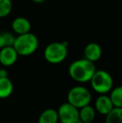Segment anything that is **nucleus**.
<instances>
[{
    "instance_id": "6ab92c4d",
    "label": "nucleus",
    "mask_w": 122,
    "mask_h": 123,
    "mask_svg": "<svg viewBox=\"0 0 122 123\" xmlns=\"http://www.w3.org/2000/svg\"><path fill=\"white\" fill-rule=\"evenodd\" d=\"M6 47V44H5V40L3 36L2 35V34H0V49Z\"/></svg>"
},
{
    "instance_id": "39448f33",
    "label": "nucleus",
    "mask_w": 122,
    "mask_h": 123,
    "mask_svg": "<svg viewBox=\"0 0 122 123\" xmlns=\"http://www.w3.org/2000/svg\"><path fill=\"white\" fill-rule=\"evenodd\" d=\"M91 100V92L88 88L83 86H74L67 94V102L78 110L85 105H90Z\"/></svg>"
},
{
    "instance_id": "f3484780",
    "label": "nucleus",
    "mask_w": 122,
    "mask_h": 123,
    "mask_svg": "<svg viewBox=\"0 0 122 123\" xmlns=\"http://www.w3.org/2000/svg\"><path fill=\"white\" fill-rule=\"evenodd\" d=\"M2 35L3 36L5 40V44H6V47L7 46H13V44H14L15 41V36L13 35L12 33L9 32H3L1 33Z\"/></svg>"
},
{
    "instance_id": "6e6552de",
    "label": "nucleus",
    "mask_w": 122,
    "mask_h": 123,
    "mask_svg": "<svg viewBox=\"0 0 122 123\" xmlns=\"http://www.w3.org/2000/svg\"><path fill=\"white\" fill-rule=\"evenodd\" d=\"M94 110L102 116H106L115 108L108 95H99L94 101Z\"/></svg>"
},
{
    "instance_id": "0eeeda50",
    "label": "nucleus",
    "mask_w": 122,
    "mask_h": 123,
    "mask_svg": "<svg viewBox=\"0 0 122 123\" xmlns=\"http://www.w3.org/2000/svg\"><path fill=\"white\" fill-rule=\"evenodd\" d=\"M18 55L13 46H7L0 49V64L4 68L10 67L17 62Z\"/></svg>"
},
{
    "instance_id": "ddd939ff",
    "label": "nucleus",
    "mask_w": 122,
    "mask_h": 123,
    "mask_svg": "<svg viewBox=\"0 0 122 123\" xmlns=\"http://www.w3.org/2000/svg\"><path fill=\"white\" fill-rule=\"evenodd\" d=\"M13 92V84L8 77L0 78V99L8 98Z\"/></svg>"
},
{
    "instance_id": "9b49d317",
    "label": "nucleus",
    "mask_w": 122,
    "mask_h": 123,
    "mask_svg": "<svg viewBox=\"0 0 122 123\" xmlns=\"http://www.w3.org/2000/svg\"><path fill=\"white\" fill-rule=\"evenodd\" d=\"M59 117L57 111L53 108L45 109L41 112L38 118V123H58Z\"/></svg>"
},
{
    "instance_id": "9d476101",
    "label": "nucleus",
    "mask_w": 122,
    "mask_h": 123,
    "mask_svg": "<svg viewBox=\"0 0 122 123\" xmlns=\"http://www.w3.org/2000/svg\"><path fill=\"white\" fill-rule=\"evenodd\" d=\"M12 30L17 35L28 34L31 30V23L27 18L24 17H17L12 22Z\"/></svg>"
},
{
    "instance_id": "20e7f679",
    "label": "nucleus",
    "mask_w": 122,
    "mask_h": 123,
    "mask_svg": "<svg viewBox=\"0 0 122 123\" xmlns=\"http://www.w3.org/2000/svg\"><path fill=\"white\" fill-rule=\"evenodd\" d=\"M69 43L53 42L49 44L44 50V57L47 62L52 65H58L64 62L68 55Z\"/></svg>"
},
{
    "instance_id": "f03ea898",
    "label": "nucleus",
    "mask_w": 122,
    "mask_h": 123,
    "mask_svg": "<svg viewBox=\"0 0 122 123\" xmlns=\"http://www.w3.org/2000/svg\"><path fill=\"white\" fill-rule=\"evenodd\" d=\"M39 44L38 37L29 32L28 34L17 36L13 47L18 56H29L37 51Z\"/></svg>"
},
{
    "instance_id": "423d86ee",
    "label": "nucleus",
    "mask_w": 122,
    "mask_h": 123,
    "mask_svg": "<svg viewBox=\"0 0 122 123\" xmlns=\"http://www.w3.org/2000/svg\"><path fill=\"white\" fill-rule=\"evenodd\" d=\"M59 122L61 123H80L79 110L69 104L68 102L63 103L57 110Z\"/></svg>"
},
{
    "instance_id": "a211bd4d",
    "label": "nucleus",
    "mask_w": 122,
    "mask_h": 123,
    "mask_svg": "<svg viewBox=\"0 0 122 123\" xmlns=\"http://www.w3.org/2000/svg\"><path fill=\"white\" fill-rule=\"evenodd\" d=\"M8 77V71L5 68L0 69V78H6Z\"/></svg>"
},
{
    "instance_id": "412c9836",
    "label": "nucleus",
    "mask_w": 122,
    "mask_h": 123,
    "mask_svg": "<svg viewBox=\"0 0 122 123\" xmlns=\"http://www.w3.org/2000/svg\"><path fill=\"white\" fill-rule=\"evenodd\" d=\"M80 123H93V122H80Z\"/></svg>"
},
{
    "instance_id": "f257e3e1",
    "label": "nucleus",
    "mask_w": 122,
    "mask_h": 123,
    "mask_svg": "<svg viewBox=\"0 0 122 123\" xmlns=\"http://www.w3.org/2000/svg\"><path fill=\"white\" fill-rule=\"evenodd\" d=\"M96 71L94 63L85 59H79L70 65L68 72L70 76L76 82L85 84L90 82V79Z\"/></svg>"
},
{
    "instance_id": "dca6fc26",
    "label": "nucleus",
    "mask_w": 122,
    "mask_h": 123,
    "mask_svg": "<svg viewBox=\"0 0 122 123\" xmlns=\"http://www.w3.org/2000/svg\"><path fill=\"white\" fill-rule=\"evenodd\" d=\"M12 9L13 3L11 0H0V18L9 15Z\"/></svg>"
},
{
    "instance_id": "4468645a",
    "label": "nucleus",
    "mask_w": 122,
    "mask_h": 123,
    "mask_svg": "<svg viewBox=\"0 0 122 123\" xmlns=\"http://www.w3.org/2000/svg\"><path fill=\"white\" fill-rule=\"evenodd\" d=\"M109 96L115 108H122V87L116 86L110 91Z\"/></svg>"
},
{
    "instance_id": "f8f14e48",
    "label": "nucleus",
    "mask_w": 122,
    "mask_h": 123,
    "mask_svg": "<svg viewBox=\"0 0 122 123\" xmlns=\"http://www.w3.org/2000/svg\"><path fill=\"white\" fill-rule=\"evenodd\" d=\"M95 115L96 111L91 105H85L79 109V119L80 122H93Z\"/></svg>"
},
{
    "instance_id": "1a4fd4ad",
    "label": "nucleus",
    "mask_w": 122,
    "mask_h": 123,
    "mask_svg": "<svg viewBox=\"0 0 122 123\" xmlns=\"http://www.w3.org/2000/svg\"><path fill=\"white\" fill-rule=\"evenodd\" d=\"M84 59L94 63L102 56V48L97 43H89L84 49Z\"/></svg>"
},
{
    "instance_id": "aec40b11",
    "label": "nucleus",
    "mask_w": 122,
    "mask_h": 123,
    "mask_svg": "<svg viewBox=\"0 0 122 123\" xmlns=\"http://www.w3.org/2000/svg\"><path fill=\"white\" fill-rule=\"evenodd\" d=\"M32 1L36 3H44L45 0H32Z\"/></svg>"
},
{
    "instance_id": "7ed1b4c3",
    "label": "nucleus",
    "mask_w": 122,
    "mask_h": 123,
    "mask_svg": "<svg viewBox=\"0 0 122 123\" xmlns=\"http://www.w3.org/2000/svg\"><path fill=\"white\" fill-rule=\"evenodd\" d=\"M90 83L93 91L99 95H107L114 87L112 76L105 70H96Z\"/></svg>"
},
{
    "instance_id": "2eb2a0df",
    "label": "nucleus",
    "mask_w": 122,
    "mask_h": 123,
    "mask_svg": "<svg viewBox=\"0 0 122 123\" xmlns=\"http://www.w3.org/2000/svg\"><path fill=\"white\" fill-rule=\"evenodd\" d=\"M105 123H122V108H113L105 116Z\"/></svg>"
}]
</instances>
